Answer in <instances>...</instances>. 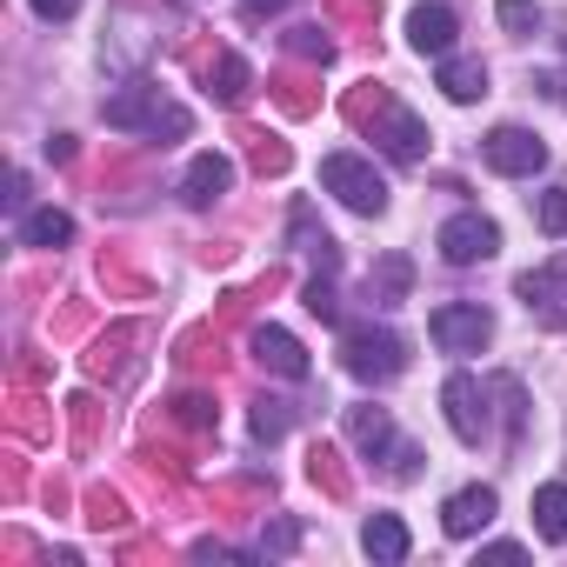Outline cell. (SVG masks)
Here are the masks:
<instances>
[{"label": "cell", "instance_id": "1", "mask_svg": "<svg viewBox=\"0 0 567 567\" xmlns=\"http://www.w3.org/2000/svg\"><path fill=\"white\" fill-rule=\"evenodd\" d=\"M341 368H348L354 381H394V374L408 368V341H401L394 328L354 321V328L341 334Z\"/></svg>", "mask_w": 567, "mask_h": 567}, {"label": "cell", "instance_id": "2", "mask_svg": "<svg viewBox=\"0 0 567 567\" xmlns=\"http://www.w3.org/2000/svg\"><path fill=\"white\" fill-rule=\"evenodd\" d=\"M321 187L348 207V214H388V181L374 174V161H361V154H328L321 161Z\"/></svg>", "mask_w": 567, "mask_h": 567}, {"label": "cell", "instance_id": "3", "mask_svg": "<svg viewBox=\"0 0 567 567\" xmlns=\"http://www.w3.org/2000/svg\"><path fill=\"white\" fill-rule=\"evenodd\" d=\"M107 127H121V134H187V114L181 107H167L161 101V87H121V94H107Z\"/></svg>", "mask_w": 567, "mask_h": 567}, {"label": "cell", "instance_id": "4", "mask_svg": "<svg viewBox=\"0 0 567 567\" xmlns=\"http://www.w3.org/2000/svg\"><path fill=\"white\" fill-rule=\"evenodd\" d=\"M427 334H434L441 354H481L494 341V315L474 308V301H441L434 321H427Z\"/></svg>", "mask_w": 567, "mask_h": 567}, {"label": "cell", "instance_id": "5", "mask_svg": "<svg viewBox=\"0 0 567 567\" xmlns=\"http://www.w3.org/2000/svg\"><path fill=\"white\" fill-rule=\"evenodd\" d=\"M481 161H487L494 174H507V181H534V174L547 167V141L527 134V127H494V134L481 141Z\"/></svg>", "mask_w": 567, "mask_h": 567}, {"label": "cell", "instance_id": "6", "mask_svg": "<svg viewBox=\"0 0 567 567\" xmlns=\"http://www.w3.org/2000/svg\"><path fill=\"white\" fill-rule=\"evenodd\" d=\"M434 247H441L447 267H474V260H494L501 254V227L487 214H454V220H441Z\"/></svg>", "mask_w": 567, "mask_h": 567}, {"label": "cell", "instance_id": "7", "mask_svg": "<svg viewBox=\"0 0 567 567\" xmlns=\"http://www.w3.org/2000/svg\"><path fill=\"white\" fill-rule=\"evenodd\" d=\"M441 408H447V427H454V441L481 447V434H487V394H481V381H474V374H447V388H441Z\"/></svg>", "mask_w": 567, "mask_h": 567}, {"label": "cell", "instance_id": "8", "mask_svg": "<svg viewBox=\"0 0 567 567\" xmlns=\"http://www.w3.org/2000/svg\"><path fill=\"white\" fill-rule=\"evenodd\" d=\"M454 34H461V21H454V8H441V0H421V8L408 14V41H414V54L447 61V54H454Z\"/></svg>", "mask_w": 567, "mask_h": 567}, {"label": "cell", "instance_id": "9", "mask_svg": "<svg viewBox=\"0 0 567 567\" xmlns=\"http://www.w3.org/2000/svg\"><path fill=\"white\" fill-rule=\"evenodd\" d=\"M254 354H260V368H274L280 381H308L315 368H308V348L288 334V328H260L254 334Z\"/></svg>", "mask_w": 567, "mask_h": 567}, {"label": "cell", "instance_id": "10", "mask_svg": "<svg viewBox=\"0 0 567 567\" xmlns=\"http://www.w3.org/2000/svg\"><path fill=\"white\" fill-rule=\"evenodd\" d=\"M494 487H461V494H447V507H441V527L454 534V540H467V534H481L487 520H494Z\"/></svg>", "mask_w": 567, "mask_h": 567}, {"label": "cell", "instance_id": "11", "mask_svg": "<svg viewBox=\"0 0 567 567\" xmlns=\"http://www.w3.org/2000/svg\"><path fill=\"white\" fill-rule=\"evenodd\" d=\"M227 181H234V161H227V154H194V167H187V181H181V200H187V207H214V200L227 194Z\"/></svg>", "mask_w": 567, "mask_h": 567}, {"label": "cell", "instance_id": "12", "mask_svg": "<svg viewBox=\"0 0 567 567\" xmlns=\"http://www.w3.org/2000/svg\"><path fill=\"white\" fill-rule=\"evenodd\" d=\"M434 87H441L447 101L474 107V101L487 94V68H481V61H454V54H447V61H441V74H434Z\"/></svg>", "mask_w": 567, "mask_h": 567}, {"label": "cell", "instance_id": "13", "mask_svg": "<svg viewBox=\"0 0 567 567\" xmlns=\"http://www.w3.org/2000/svg\"><path fill=\"white\" fill-rule=\"evenodd\" d=\"M361 547L374 554V560H408V520L401 514H368V527H361Z\"/></svg>", "mask_w": 567, "mask_h": 567}, {"label": "cell", "instance_id": "14", "mask_svg": "<svg viewBox=\"0 0 567 567\" xmlns=\"http://www.w3.org/2000/svg\"><path fill=\"white\" fill-rule=\"evenodd\" d=\"M381 147H388L394 161H421V154H427V127H421L414 114L388 107V121H381Z\"/></svg>", "mask_w": 567, "mask_h": 567}, {"label": "cell", "instance_id": "15", "mask_svg": "<svg viewBox=\"0 0 567 567\" xmlns=\"http://www.w3.org/2000/svg\"><path fill=\"white\" fill-rule=\"evenodd\" d=\"M408 288H414V267H408V254H388V260L368 274V295H374L381 308H401V301H408Z\"/></svg>", "mask_w": 567, "mask_h": 567}, {"label": "cell", "instance_id": "16", "mask_svg": "<svg viewBox=\"0 0 567 567\" xmlns=\"http://www.w3.org/2000/svg\"><path fill=\"white\" fill-rule=\"evenodd\" d=\"M348 434H354L361 454H388V447H394V421H388V408H348Z\"/></svg>", "mask_w": 567, "mask_h": 567}, {"label": "cell", "instance_id": "17", "mask_svg": "<svg viewBox=\"0 0 567 567\" xmlns=\"http://www.w3.org/2000/svg\"><path fill=\"white\" fill-rule=\"evenodd\" d=\"M534 527H540L547 540H560V547H567V481L534 487Z\"/></svg>", "mask_w": 567, "mask_h": 567}, {"label": "cell", "instance_id": "18", "mask_svg": "<svg viewBox=\"0 0 567 567\" xmlns=\"http://www.w3.org/2000/svg\"><path fill=\"white\" fill-rule=\"evenodd\" d=\"M68 240H74V220L61 207H41L21 220V247H68Z\"/></svg>", "mask_w": 567, "mask_h": 567}, {"label": "cell", "instance_id": "19", "mask_svg": "<svg viewBox=\"0 0 567 567\" xmlns=\"http://www.w3.org/2000/svg\"><path fill=\"white\" fill-rule=\"evenodd\" d=\"M560 274H567V267H560V260H547V267H527V274H520V280H514V295H520V301H527V308H534V301H547V295H554V288H560Z\"/></svg>", "mask_w": 567, "mask_h": 567}, {"label": "cell", "instance_id": "20", "mask_svg": "<svg viewBox=\"0 0 567 567\" xmlns=\"http://www.w3.org/2000/svg\"><path fill=\"white\" fill-rule=\"evenodd\" d=\"M207 81H214V94H220V101H247V61H240V54H220Z\"/></svg>", "mask_w": 567, "mask_h": 567}, {"label": "cell", "instance_id": "21", "mask_svg": "<svg viewBox=\"0 0 567 567\" xmlns=\"http://www.w3.org/2000/svg\"><path fill=\"white\" fill-rule=\"evenodd\" d=\"M494 14H501V28H507V34H520V41H527V34H540V8H534V0H501Z\"/></svg>", "mask_w": 567, "mask_h": 567}, {"label": "cell", "instance_id": "22", "mask_svg": "<svg viewBox=\"0 0 567 567\" xmlns=\"http://www.w3.org/2000/svg\"><path fill=\"white\" fill-rule=\"evenodd\" d=\"M540 234H547V240L567 234V187H547V194H540Z\"/></svg>", "mask_w": 567, "mask_h": 567}, {"label": "cell", "instance_id": "23", "mask_svg": "<svg viewBox=\"0 0 567 567\" xmlns=\"http://www.w3.org/2000/svg\"><path fill=\"white\" fill-rule=\"evenodd\" d=\"M254 434H260V441H280V434H288V408H280V401H260V408H254Z\"/></svg>", "mask_w": 567, "mask_h": 567}, {"label": "cell", "instance_id": "24", "mask_svg": "<svg viewBox=\"0 0 567 567\" xmlns=\"http://www.w3.org/2000/svg\"><path fill=\"white\" fill-rule=\"evenodd\" d=\"M301 301H308V315H315V321H341V301H334L328 280H308V295H301Z\"/></svg>", "mask_w": 567, "mask_h": 567}, {"label": "cell", "instance_id": "25", "mask_svg": "<svg viewBox=\"0 0 567 567\" xmlns=\"http://www.w3.org/2000/svg\"><path fill=\"white\" fill-rule=\"evenodd\" d=\"M295 54H308V61H334V41H328L321 28H295Z\"/></svg>", "mask_w": 567, "mask_h": 567}, {"label": "cell", "instance_id": "26", "mask_svg": "<svg viewBox=\"0 0 567 567\" xmlns=\"http://www.w3.org/2000/svg\"><path fill=\"white\" fill-rule=\"evenodd\" d=\"M174 408H181V421H194V427H207V421H214V408H207L200 394H181Z\"/></svg>", "mask_w": 567, "mask_h": 567}, {"label": "cell", "instance_id": "27", "mask_svg": "<svg viewBox=\"0 0 567 567\" xmlns=\"http://www.w3.org/2000/svg\"><path fill=\"white\" fill-rule=\"evenodd\" d=\"M74 8H81V0H34L41 21H74Z\"/></svg>", "mask_w": 567, "mask_h": 567}, {"label": "cell", "instance_id": "28", "mask_svg": "<svg viewBox=\"0 0 567 567\" xmlns=\"http://www.w3.org/2000/svg\"><path fill=\"white\" fill-rule=\"evenodd\" d=\"M274 8H288V0H240V14H247V21H260V14H274Z\"/></svg>", "mask_w": 567, "mask_h": 567}]
</instances>
